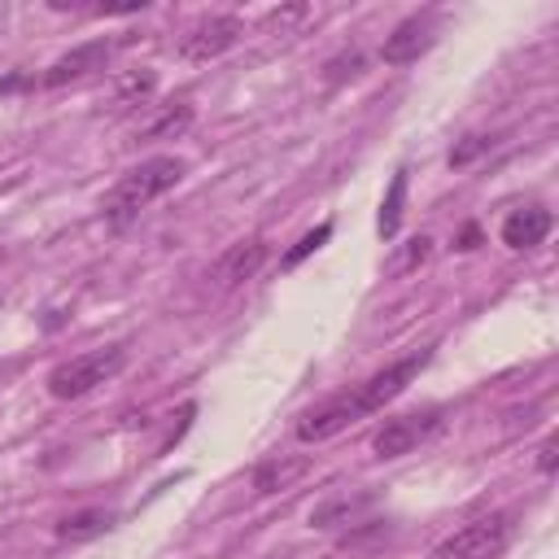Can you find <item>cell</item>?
Masks as SVG:
<instances>
[{
	"label": "cell",
	"instance_id": "obj_5",
	"mask_svg": "<svg viewBox=\"0 0 559 559\" xmlns=\"http://www.w3.org/2000/svg\"><path fill=\"white\" fill-rule=\"evenodd\" d=\"M441 406H428V411H411V415H397V419H384V428L371 437V450L380 459H402L411 454L415 445H424L437 428H441Z\"/></svg>",
	"mask_w": 559,
	"mask_h": 559
},
{
	"label": "cell",
	"instance_id": "obj_3",
	"mask_svg": "<svg viewBox=\"0 0 559 559\" xmlns=\"http://www.w3.org/2000/svg\"><path fill=\"white\" fill-rule=\"evenodd\" d=\"M515 537V515L511 511H485L441 537L428 559H498Z\"/></svg>",
	"mask_w": 559,
	"mask_h": 559
},
{
	"label": "cell",
	"instance_id": "obj_9",
	"mask_svg": "<svg viewBox=\"0 0 559 559\" xmlns=\"http://www.w3.org/2000/svg\"><path fill=\"white\" fill-rule=\"evenodd\" d=\"M550 227H555V214L546 205H524V210H511L502 218L498 236H502L507 249H533V245H542L550 236Z\"/></svg>",
	"mask_w": 559,
	"mask_h": 559
},
{
	"label": "cell",
	"instance_id": "obj_2",
	"mask_svg": "<svg viewBox=\"0 0 559 559\" xmlns=\"http://www.w3.org/2000/svg\"><path fill=\"white\" fill-rule=\"evenodd\" d=\"M188 175V162L183 157H170V153H157V157H144L140 166H131L105 197V223L109 227H127L148 201H157L162 192H170L179 179Z\"/></svg>",
	"mask_w": 559,
	"mask_h": 559
},
{
	"label": "cell",
	"instance_id": "obj_17",
	"mask_svg": "<svg viewBox=\"0 0 559 559\" xmlns=\"http://www.w3.org/2000/svg\"><path fill=\"white\" fill-rule=\"evenodd\" d=\"M328 236H332V223H319L314 231H306V236H301V240H297V245H293V249L284 253V266L293 271V266H297L301 258H310L314 249H323V240H328Z\"/></svg>",
	"mask_w": 559,
	"mask_h": 559
},
{
	"label": "cell",
	"instance_id": "obj_15",
	"mask_svg": "<svg viewBox=\"0 0 559 559\" xmlns=\"http://www.w3.org/2000/svg\"><path fill=\"white\" fill-rule=\"evenodd\" d=\"M402 205H406V170H397V175L389 179V192H384V201H380L376 231H380L384 240L397 236V227H402Z\"/></svg>",
	"mask_w": 559,
	"mask_h": 559
},
{
	"label": "cell",
	"instance_id": "obj_13",
	"mask_svg": "<svg viewBox=\"0 0 559 559\" xmlns=\"http://www.w3.org/2000/svg\"><path fill=\"white\" fill-rule=\"evenodd\" d=\"M109 528H114V511L87 507V511L66 515V520L57 524V537H61V542H87V537H100V533H109Z\"/></svg>",
	"mask_w": 559,
	"mask_h": 559
},
{
	"label": "cell",
	"instance_id": "obj_11",
	"mask_svg": "<svg viewBox=\"0 0 559 559\" xmlns=\"http://www.w3.org/2000/svg\"><path fill=\"white\" fill-rule=\"evenodd\" d=\"M376 507V493H336L310 511V528H349Z\"/></svg>",
	"mask_w": 559,
	"mask_h": 559
},
{
	"label": "cell",
	"instance_id": "obj_6",
	"mask_svg": "<svg viewBox=\"0 0 559 559\" xmlns=\"http://www.w3.org/2000/svg\"><path fill=\"white\" fill-rule=\"evenodd\" d=\"M240 35H245L240 17H231V13H210V17H201L197 26H188V31L179 35V57H183V61L223 57Z\"/></svg>",
	"mask_w": 559,
	"mask_h": 559
},
{
	"label": "cell",
	"instance_id": "obj_20",
	"mask_svg": "<svg viewBox=\"0 0 559 559\" xmlns=\"http://www.w3.org/2000/svg\"><path fill=\"white\" fill-rule=\"evenodd\" d=\"M555 450H559V437H555V432H550V437H546V441H542V450H537V467H542V472H546V476H550V472H555Z\"/></svg>",
	"mask_w": 559,
	"mask_h": 559
},
{
	"label": "cell",
	"instance_id": "obj_22",
	"mask_svg": "<svg viewBox=\"0 0 559 559\" xmlns=\"http://www.w3.org/2000/svg\"><path fill=\"white\" fill-rule=\"evenodd\" d=\"M9 371H13V367H0V384H4V376H9Z\"/></svg>",
	"mask_w": 559,
	"mask_h": 559
},
{
	"label": "cell",
	"instance_id": "obj_14",
	"mask_svg": "<svg viewBox=\"0 0 559 559\" xmlns=\"http://www.w3.org/2000/svg\"><path fill=\"white\" fill-rule=\"evenodd\" d=\"M188 122H192V105L188 100H170V105H162V114L153 122L140 127V140H175V135L188 131Z\"/></svg>",
	"mask_w": 559,
	"mask_h": 559
},
{
	"label": "cell",
	"instance_id": "obj_1",
	"mask_svg": "<svg viewBox=\"0 0 559 559\" xmlns=\"http://www.w3.org/2000/svg\"><path fill=\"white\" fill-rule=\"evenodd\" d=\"M428 358H432V349H415V354H406V358L380 367V371L367 376L362 384H354V389H345V393H336V397H323L319 406L301 411V415H297V428H293L297 441H328V437L345 432L349 424H358L362 415L384 411L397 393H406V384L424 371Z\"/></svg>",
	"mask_w": 559,
	"mask_h": 559
},
{
	"label": "cell",
	"instance_id": "obj_16",
	"mask_svg": "<svg viewBox=\"0 0 559 559\" xmlns=\"http://www.w3.org/2000/svg\"><path fill=\"white\" fill-rule=\"evenodd\" d=\"M153 83H157V79H153V70H131V74H122V79H118L114 100H118V105H140V100L153 92Z\"/></svg>",
	"mask_w": 559,
	"mask_h": 559
},
{
	"label": "cell",
	"instance_id": "obj_4",
	"mask_svg": "<svg viewBox=\"0 0 559 559\" xmlns=\"http://www.w3.org/2000/svg\"><path fill=\"white\" fill-rule=\"evenodd\" d=\"M122 367H127V349H122V345H105V349L74 354V358H66V362H57V367L48 371V393L61 397V402L83 397V393H92L96 384L114 380Z\"/></svg>",
	"mask_w": 559,
	"mask_h": 559
},
{
	"label": "cell",
	"instance_id": "obj_12",
	"mask_svg": "<svg viewBox=\"0 0 559 559\" xmlns=\"http://www.w3.org/2000/svg\"><path fill=\"white\" fill-rule=\"evenodd\" d=\"M306 467H310V459H284V454H275V459H262V463L253 467V489H258V493H275V489H288L297 476H306Z\"/></svg>",
	"mask_w": 559,
	"mask_h": 559
},
{
	"label": "cell",
	"instance_id": "obj_18",
	"mask_svg": "<svg viewBox=\"0 0 559 559\" xmlns=\"http://www.w3.org/2000/svg\"><path fill=\"white\" fill-rule=\"evenodd\" d=\"M428 249H432V240H428V236H415V240H406V253L393 262V271H411V266H419V262L428 258Z\"/></svg>",
	"mask_w": 559,
	"mask_h": 559
},
{
	"label": "cell",
	"instance_id": "obj_23",
	"mask_svg": "<svg viewBox=\"0 0 559 559\" xmlns=\"http://www.w3.org/2000/svg\"><path fill=\"white\" fill-rule=\"evenodd\" d=\"M0 258H4V253H0Z\"/></svg>",
	"mask_w": 559,
	"mask_h": 559
},
{
	"label": "cell",
	"instance_id": "obj_10",
	"mask_svg": "<svg viewBox=\"0 0 559 559\" xmlns=\"http://www.w3.org/2000/svg\"><path fill=\"white\" fill-rule=\"evenodd\" d=\"M266 262V240H236L218 262H214V284L218 288H236V284H245V280H253L258 275V266Z\"/></svg>",
	"mask_w": 559,
	"mask_h": 559
},
{
	"label": "cell",
	"instance_id": "obj_21",
	"mask_svg": "<svg viewBox=\"0 0 559 559\" xmlns=\"http://www.w3.org/2000/svg\"><path fill=\"white\" fill-rule=\"evenodd\" d=\"M476 240H480V231H476V227H463V236H459V249H476Z\"/></svg>",
	"mask_w": 559,
	"mask_h": 559
},
{
	"label": "cell",
	"instance_id": "obj_7",
	"mask_svg": "<svg viewBox=\"0 0 559 559\" xmlns=\"http://www.w3.org/2000/svg\"><path fill=\"white\" fill-rule=\"evenodd\" d=\"M437 44V26H432V13H411V17H402L389 35H384V44H380V57L389 61V66H406V61H419L428 48Z\"/></svg>",
	"mask_w": 559,
	"mask_h": 559
},
{
	"label": "cell",
	"instance_id": "obj_8",
	"mask_svg": "<svg viewBox=\"0 0 559 559\" xmlns=\"http://www.w3.org/2000/svg\"><path fill=\"white\" fill-rule=\"evenodd\" d=\"M109 57H114V44L109 39H87V44H79V48H70V52H61L48 70H44V87H66V83H79V79H87L92 70H105L109 66Z\"/></svg>",
	"mask_w": 559,
	"mask_h": 559
},
{
	"label": "cell",
	"instance_id": "obj_19",
	"mask_svg": "<svg viewBox=\"0 0 559 559\" xmlns=\"http://www.w3.org/2000/svg\"><path fill=\"white\" fill-rule=\"evenodd\" d=\"M489 148V135H467L459 148H450V166H467L476 153H485Z\"/></svg>",
	"mask_w": 559,
	"mask_h": 559
}]
</instances>
